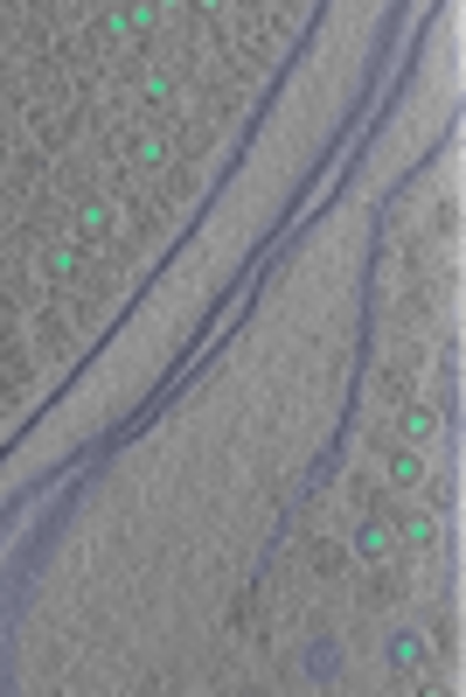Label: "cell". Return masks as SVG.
Listing matches in <instances>:
<instances>
[{"label":"cell","mask_w":466,"mask_h":697,"mask_svg":"<svg viewBox=\"0 0 466 697\" xmlns=\"http://www.w3.org/2000/svg\"><path fill=\"white\" fill-rule=\"evenodd\" d=\"M112 237H119V210L105 203V195H84L77 216H71V245L91 251V245H112Z\"/></svg>","instance_id":"obj_1"},{"label":"cell","mask_w":466,"mask_h":697,"mask_svg":"<svg viewBox=\"0 0 466 697\" xmlns=\"http://www.w3.org/2000/svg\"><path fill=\"white\" fill-rule=\"evenodd\" d=\"M397 551V523L390 516H355V558L362 565H383Z\"/></svg>","instance_id":"obj_2"},{"label":"cell","mask_w":466,"mask_h":697,"mask_svg":"<svg viewBox=\"0 0 466 697\" xmlns=\"http://www.w3.org/2000/svg\"><path fill=\"white\" fill-rule=\"evenodd\" d=\"M438 432H446L438 405H404V419H397V440H404V447H418V453H425V447L438 440Z\"/></svg>","instance_id":"obj_3"},{"label":"cell","mask_w":466,"mask_h":697,"mask_svg":"<svg viewBox=\"0 0 466 697\" xmlns=\"http://www.w3.org/2000/svg\"><path fill=\"white\" fill-rule=\"evenodd\" d=\"M126 161L132 168H167L174 161V133H167V126H140L132 147H126Z\"/></svg>","instance_id":"obj_4"},{"label":"cell","mask_w":466,"mask_h":697,"mask_svg":"<svg viewBox=\"0 0 466 697\" xmlns=\"http://www.w3.org/2000/svg\"><path fill=\"white\" fill-rule=\"evenodd\" d=\"M425 656H432V642L418 635V628H390L383 635V663L390 669H425Z\"/></svg>","instance_id":"obj_5"},{"label":"cell","mask_w":466,"mask_h":697,"mask_svg":"<svg viewBox=\"0 0 466 697\" xmlns=\"http://www.w3.org/2000/svg\"><path fill=\"white\" fill-rule=\"evenodd\" d=\"M383 482H390V495L425 489V453H418V447H397L390 461H383Z\"/></svg>","instance_id":"obj_6"},{"label":"cell","mask_w":466,"mask_h":697,"mask_svg":"<svg viewBox=\"0 0 466 697\" xmlns=\"http://www.w3.org/2000/svg\"><path fill=\"white\" fill-rule=\"evenodd\" d=\"M77 272H84V245H71V237H56V245L42 251V279H50V287H71Z\"/></svg>","instance_id":"obj_7"},{"label":"cell","mask_w":466,"mask_h":697,"mask_svg":"<svg viewBox=\"0 0 466 697\" xmlns=\"http://www.w3.org/2000/svg\"><path fill=\"white\" fill-rule=\"evenodd\" d=\"M397 544H404V551H432V544H438V516H425V510L397 516Z\"/></svg>","instance_id":"obj_8"},{"label":"cell","mask_w":466,"mask_h":697,"mask_svg":"<svg viewBox=\"0 0 466 697\" xmlns=\"http://www.w3.org/2000/svg\"><path fill=\"white\" fill-rule=\"evenodd\" d=\"M140 98H147V105H174V77H167V71H147V77H140Z\"/></svg>","instance_id":"obj_9"},{"label":"cell","mask_w":466,"mask_h":697,"mask_svg":"<svg viewBox=\"0 0 466 697\" xmlns=\"http://www.w3.org/2000/svg\"><path fill=\"white\" fill-rule=\"evenodd\" d=\"M105 42H132V21H126V8H112V14H105Z\"/></svg>","instance_id":"obj_10"},{"label":"cell","mask_w":466,"mask_h":697,"mask_svg":"<svg viewBox=\"0 0 466 697\" xmlns=\"http://www.w3.org/2000/svg\"><path fill=\"white\" fill-rule=\"evenodd\" d=\"M126 21H132V35H147L153 21H161V8H147V0H140V8H126Z\"/></svg>","instance_id":"obj_11"},{"label":"cell","mask_w":466,"mask_h":697,"mask_svg":"<svg viewBox=\"0 0 466 697\" xmlns=\"http://www.w3.org/2000/svg\"><path fill=\"white\" fill-rule=\"evenodd\" d=\"M0 287H8V258H0Z\"/></svg>","instance_id":"obj_12"},{"label":"cell","mask_w":466,"mask_h":697,"mask_svg":"<svg viewBox=\"0 0 466 697\" xmlns=\"http://www.w3.org/2000/svg\"><path fill=\"white\" fill-rule=\"evenodd\" d=\"M0 168H8V140H0Z\"/></svg>","instance_id":"obj_13"}]
</instances>
